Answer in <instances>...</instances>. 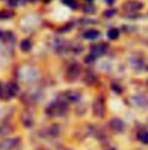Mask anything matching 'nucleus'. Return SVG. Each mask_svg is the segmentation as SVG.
<instances>
[{
	"label": "nucleus",
	"instance_id": "13",
	"mask_svg": "<svg viewBox=\"0 0 148 150\" xmlns=\"http://www.w3.org/2000/svg\"><path fill=\"white\" fill-rule=\"evenodd\" d=\"M118 35H119V32H118V29H116V28H111L110 30L108 32V36H109V38H111V40H116V38H118Z\"/></svg>",
	"mask_w": 148,
	"mask_h": 150
},
{
	"label": "nucleus",
	"instance_id": "2",
	"mask_svg": "<svg viewBox=\"0 0 148 150\" xmlns=\"http://www.w3.org/2000/svg\"><path fill=\"white\" fill-rule=\"evenodd\" d=\"M81 99V93L75 90H68L61 94V100L65 103H77Z\"/></svg>",
	"mask_w": 148,
	"mask_h": 150
},
{
	"label": "nucleus",
	"instance_id": "5",
	"mask_svg": "<svg viewBox=\"0 0 148 150\" xmlns=\"http://www.w3.org/2000/svg\"><path fill=\"white\" fill-rule=\"evenodd\" d=\"M107 44L105 43H97V44H94L93 47H90V55H93L95 58L98 57V56H102L105 54L107 51Z\"/></svg>",
	"mask_w": 148,
	"mask_h": 150
},
{
	"label": "nucleus",
	"instance_id": "9",
	"mask_svg": "<svg viewBox=\"0 0 148 150\" xmlns=\"http://www.w3.org/2000/svg\"><path fill=\"white\" fill-rule=\"evenodd\" d=\"M124 8L126 11H130V12H133V11H139L142 8V4L139 2V1H134V0H131V1H127L124 4Z\"/></svg>",
	"mask_w": 148,
	"mask_h": 150
},
{
	"label": "nucleus",
	"instance_id": "6",
	"mask_svg": "<svg viewBox=\"0 0 148 150\" xmlns=\"http://www.w3.org/2000/svg\"><path fill=\"white\" fill-rule=\"evenodd\" d=\"M109 127L113 132H116V133H121V132L125 130V123L120 119H118V117L111 119L110 121H109Z\"/></svg>",
	"mask_w": 148,
	"mask_h": 150
},
{
	"label": "nucleus",
	"instance_id": "8",
	"mask_svg": "<svg viewBox=\"0 0 148 150\" xmlns=\"http://www.w3.org/2000/svg\"><path fill=\"white\" fill-rule=\"evenodd\" d=\"M20 140L19 139H10V140H6L3 142L0 143V150H12L14 149L17 144H19Z\"/></svg>",
	"mask_w": 148,
	"mask_h": 150
},
{
	"label": "nucleus",
	"instance_id": "25",
	"mask_svg": "<svg viewBox=\"0 0 148 150\" xmlns=\"http://www.w3.org/2000/svg\"><path fill=\"white\" fill-rule=\"evenodd\" d=\"M31 1H36V0H31Z\"/></svg>",
	"mask_w": 148,
	"mask_h": 150
},
{
	"label": "nucleus",
	"instance_id": "17",
	"mask_svg": "<svg viewBox=\"0 0 148 150\" xmlns=\"http://www.w3.org/2000/svg\"><path fill=\"white\" fill-rule=\"evenodd\" d=\"M0 98L6 99V97H5V86L1 83H0Z\"/></svg>",
	"mask_w": 148,
	"mask_h": 150
},
{
	"label": "nucleus",
	"instance_id": "24",
	"mask_svg": "<svg viewBox=\"0 0 148 150\" xmlns=\"http://www.w3.org/2000/svg\"><path fill=\"white\" fill-rule=\"evenodd\" d=\"M44 1H49V0H44Z\"/></svg>",
	"mask_w": 148,
	"mask_h": 150
},
{
	"label": "nucleus",
	"instance_id": "14",
	"mask_svg": "<svg viewBox=\"0 0 148 150\" xmlns=\"http://www.w3.org/2000/svg\"><path fill=\"white\" fill-rule=\"evenodd\" d=\"M13 12L12 11H2L0 12V19H9L13 16Z\"/></svg>",
	"mask_w": 148,
	"mask_h": 150
},
{
	"label": "nucleus",
	"instance_id": "18",
	"mask_svg": "<svg viewBox=\"0 0 148 150\" xmlns=\"http://www.w3.org/2000/svg\"><path fill=\"white\" fill-rule=\"evenodd\" d=\"M113 14H114V11H113V9H109V11H107V12H105V15H107L108 18L111 16V15H113Z\"/></svg>",
	"mask_w": 148,
	"mask_h": 150
},
{
	"label": "nucleus",
	"instance_id": "12",
	"mask_svg": "<svg viewBox=\"0 0 148 150\" xmlns=\"http://www.w3.org/2000/svg\"><path fill=\"white\" fill-rule=\"evenodd\" d=\"M30 48H31V43H30L29 40H23V41L21 42V50H23V51H29Z\"/></svg>",
	"mask_w": 148,
	"mask_h": 150
},
{
	"label": "nucleus",
	"instance_id": "7",
	"mask_svg": "<svg viewBox=\"0 0 148 150\" xmlns=\"http://www.w3.org/2000/svg\"><path fill=\"white\" fill-rule=\"evenodd\" d=\"M19 92V86L15 83H8L5 86V97L6 99H9L12 97H15Z\"/></svg>",
	"mask_w": 148,
	"mask_h": 150
},
{
	"label": "nucleus",
	"instance_id": "23",
	"mask_svg": "<svg viewBox=\"0 0 148 150\" xmlns=\"http://www.w3.org/2000/svg\"><path fill=\"white\" fill-rule=\"evenodd\" d=\"M87 1H93V0H87Z\"/></svg>",
	"mask_w": 148,
	"mask_h": 150
},
{
	"label": "nucleus",
	"instance_id": "4",
	"mask_svg": "<svg viewBox=\"0 0 148 150\" xmlns=\"http://www.w3.org/2000/svg\"><path fill=\"white\" fill-rule=\"evenodd\" d=\"M93 113L96 116H98V117L104 116V114H105V106H104V101L102 99L98 98V99L95 100V103L93 105Z\"/></svg>",
	"mask_w": 148,
	"mask_h": 150
},
{
	"label": "nucleus",
	"instance_id": "11",
	"mask_svg": "<svg viewBox=\"0 0 148 150\" xmlns=\"http://www.w3.org/2000/svg\"><path fill=\"white\" fill-rule=\"evenodd\" d=\"M138 140L142 142L144 144H148V132L147 130H140L138 133Z\"/></svg>",
	"mask_w": 148,
	"mask_h": 150
},
{
	"label": "nucleus",
	"instance_id": "20",
	"mask_svg": "<svg viewBox=\"0 0 148 150\" xmlns=\"http://www.w3.org/2000/svg\"><path fill=\"white\" fill-rule=\"evenodd\" d=\"M16 1H17V0H8V2H9L10 6H14V5L16 4Z\"/></svg>",
	"mask_w": 148,
	"mask_h": 150
},
{
	"label": "nucleus",
	"instance_id": "10",
	"mask_svg": "<svg viewBox=\"0 0 148 150\" xmlns=\"http://www.w3.org/2000/svg\"><path fill=\"white\" fill-rule=\"evenodd\" d=\"M100 36V32L98 30H95V29H90V30H87L84 34H83V38H87V40H95Z\"/></svg>",
	"mask_w": 148,
	"mask_h": 150
},
{
	"label": "nucleus",
	"instance_id": "16",
	"mask_svg": "<svg viewBox=\"0 0 148 150\" xmlns=\"http://www.w3.org/2000/svg\"><path fill=\"white\" fill-rule=\"evenodd\" d=\"M95 59H96V58H95L93 55H90V54H89V55H88V56L84 58V62H86L87 64H91V63H93Z\"/></svg>",
	"mask_w": 148,
	"mask_h": 150
},
{
	"label": "nucleus",
	"instance_id": "22",
	"mask_svg": "<svg viewBox=\"0 0 148 150\" xmlns=\"http://www.w3.org/2000/svg\"><path fill=\"white\" fill-rule=\"evenodd\" d=\"M108 150H116V149H113V148H111V149H108Z\"/></svg>",
	"mask_w": 148,
	"mask_h": 150
},
{
	"label": "nucleus",
	"instance_id": "21",
	"mask_svg": "<svg viewBox=\"0 0 148 150\" xmlns=\"http://www.w3.org/2000/svg\"><path fill=\"white\" fill-rule=\"evenodd\" d=\"M2 35H3V33H2V32H0V38H1Z\"/></svg>",
	"mask_w": 148,
	"mask_h": 150
},
{
	"label": "nucleus",
	"instance_id": "15",
	"mask_svg": "<svg viewBox=\"0 0 148 150\" xmlns=\"http://www.w3.org/2000/svg\"><path fill=\"white\" fill-rule=\"evenodd\" d=\"M63 2L65 5H67V6H70L71 8H75V6H76L75 0H63Z\"/></svg>",
	"mask_w": 148,
	"mask_h": 150
},
{
	"label": "nucleus",
	"instance_id": "3",
	"mask_svg": "<svg viewBox=\"0 0 148 150\" xmlns=\"http://www.w3.org/2000/svg\"><path fill=\"white\" fill-rule=\"evenodd\" d=\"M80 72H81V67H80V64H77V63H72V64L70 65V68L67 69L66 78H67L70 81H73V80H75V79L79 77Z\"/></svg>",
	"mask_w": 148,
	"mask_h": 150
},
{
	"label": "nucleus",
	"instance_id": "1",
	"mask_svg": "<svg viewBox=\"0 0 148 150\" xmlns=\"http://www.w3.org/2000/svg\"><path fill=\"white\" fill-rule=\"evenodd\" d=\"M67 112V105L65 101L63 100H57L54 103H52L47 108L46 113L51 116H58V115H63Z\"/></svg>",
	"mask_w": 148,
	"mask_h": 150
},
{
	"label": "nucleus",
	"instance_id": "19",
	"mask_svg": "<svg viewBox=\"0 0 148 150\" xmlns=\"http://www.w3.org/2000/svg\"><path fill=\"white\" fill-rule=\"evenodd\" d=\"M86 7H87V8H84L86 12H94V11H95L94 8H90V6H86Z\"/></svg>",
	"mask_w": 148,
	"mask_h": 150
}]
</instances>
